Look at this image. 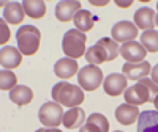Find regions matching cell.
I'll return each instance as SVG.
<instances>
[{
	"instance_id": "24",
	"label": "cell",
	"mask_w": 158,
	"mask_h": 132,
	"mask_svg": "<svg viewBox=\"0 0 158 132\" xmlns=\"http://www.w3.org/2000/svg\"><path fill=\"white\" fill-rule=\"evenodd\" d=\"M15 87H18V77L16 74L10 71V69H2V72H0V88H2L3 91L6 90H13Z\"/></svg>"
},
{
	"instance_id": "25",
	"label": "cell",
	"mask_w": 158,
	"mask_h": 132,
	"mask_svg": "<svg viewBox=\"0 0 158 132\" xmlns=\"http://www.w3.org/2000/svg\"><path fill=\"white\" fill-rule=\"evenodd\" d=\"M89 123H94L95 126H98L101 129V132H109V121L108 118L101 115V113H92L89 118H87Z\"/></svg>"
},
{
	"instance_id": "32",
	"label": "cell",
	"mask_w": 158,
	"mask_h": 132,
	"mask_svg": "<svg viewBox=\"0 0 158 132\" xmlns=\"http://www.w3.org/2000/svg\"><path fill=\"white\" fill-rule=\"evenodd\" d=\"M35 132H44V127H41V129H38V130H35Z\"/></svg>"
},
{
	"instance_id": "18",
	"label": "cell",
	"mask_w": 158,
	"mask_h": 132,
	"mask_svg": "<svg viewBox=\"0 0 158 132\" xmlns=\"http://www.w3.org/2000/svg\"><path fill=\"white\" fill-rule=\"evenodd\" d=\"M84 121H85V112L81 107H73L68 112H65L62 124L67 129H76V127H82Z\"/></svg>"
},
{
	"instance_id": "30",
	"label": "cell",
	"mask_w": 158,
	"mask_h": 132,
	"mask_svg": "<svg viewBox=\"0 0 158 132\" xmlns=\"http://www.w3.org/2000/svg\"><path fill=\"white\" fill-rule=\"evenodd\" d=\"M44 132H62L59 127H49V129H46L44 127Z\"/></svg>"
},
{
	"instance_id": "1",
	"label": "cell",
	"mask_w": 158,
	"mask_h": 132,
	"mask_svg": "<svg viewBox=\"0 0 158 132\" xmlns=\"http://www.w3.org/2000/svg\"><path fill=\"white\" fill-rule=\"evenodd\" d=\"M158 96V85L152 79L144 77L138 83L125 90V102L131 105H141L146 102H153L155 98Z\"/></svg>"
},
{
	"instance_id": "3",
	"label": "cell",
	"mask_w": 158,
	"mask_h": 132,
	"mask_svg": "<svg viewBox=\"0 0 158 132\" xmlns=\"http://www.w3.org/2000/svg\"><path fill=\"white\" fill-rule=\"evenodd\" d=\"M84 98L82 88L68 82H59L52 88V99L63 107H79L84 102Z\"/></svg>"
},
{
	"instance_id": "20",
	"label": "cell",
	"mask_w": 158,
	"mask_h": 132,
	"mask_svg": "<svg viewBox=\"0 0 158 132\" xmlns=\"http://www.w3.org/2000/svg\"><path fill=\"white\" fill-rule=\"evenodd\" d=\"M24 16H25V11H24L22 3H18V2L6 3V6L3 10V19L6 22H10V24H21L24 21Z\"/></svg>"
},
{
	"instance_id": "22",
	"label": "cell",
	"mask_w": 158,
	"mask_h": 132,
	"mask_svg": "<svg viewBox=\"0 0 158 132\" xmlns=\"http://www.w3.org/2000/svg\"><path fill=\"white\" fill-rule=\"evenodd\" d=\"M22 6L25 14L32 19H41L46 14V3L41 0H24Z\"/></svg>"
},
{
	"instance_id": "28",
	"label": "cell",
	"mask_w": 158,
	"mask_h": 132,
	"mask_svg": "<svg viewBox=\"0 0 158 132\" xmlns=\"http://www.w3.org/2000/svg\"><path fill=\"white\" fill-rule=\"evenodd\" d=\"M150 74H152V80H153V82L158 85V64L155 66V68H152Z\"/></svg>"
},
{
	"instance_id": "34",
	"label": "cell",
	"mask_w": 158,
	"mask_h": 132,
	"mask_svg": "<svg viewBox=\"0 0 158 132\" xmlns=\"http://www.w3.org/2000/svg\"><path fill=\"white\" fill-rule=\"evenodd\" d=\"M115 132H123V130H115Z\"/></svg>"
},
{
	"instance_id": "15",
	"label": "cell",
	"mask_w": 158,
	"mask_h": 132,
	"mask_svg": "<svg viewBox=\"0 0 158 132\" xmlns=\"http://www.w3.org/2000/svg\"><path fill=\"white\" fill-rule=\"evenodd\" d=\"M155 19H156V14L152 8H146L142 6L139 8L136 13H135V25L141 30H153L155 27Z\"/></svg>"
},
{
	"instance_id": "16",
	"label": "cell",
	"mask_w": 158,
	"mask_h": 132,
	"mask_svg": "<svg viewBox=\"0 0 158 132\" xmlns=\"http://www.w3.org/2000/svg\"><path fill=\"white\" fill-rule=\"evenodd\" d=\"M136 132H158V112L146 110L138 118V130Z\"/></svg>"
},
{
	"instance_id": "31",
	"label": "cell",
	"mask_w": 158,
	"mask_h": 132,
	"mask_svg": "<svg viewBox=\"0 0 158 132\" xmlns=\"http://www.w3.org/2000/svg\"><path fill=\"white\" fill-rule=\"evenodd\" d=\"M153 105H155V110L158 112V96L155 98V101H153Z\"/></svg>"
},
{
	"instance_id": "11",
	"label": "cell",
	"mask_w": 158,
	"mask_h": 132,
	"mask_svg": "<svg viewBox=\"0 0 158 132\" xmlns=\"http://www.w3.org/2000/svg\"><path fill=\"white\" fill-rule=\"evenodd\" d=\"M150 71H152V66L147 60L141 63H125L122 66V72L128 80H141V79L147 77Z\"/></svg>"
},
{
	"instance_id": "21",
	"label": "cell",
	"mask_w": 158,
	"mask_h": 132,
	"mask_svg": "<svg viewBox=\"0 0 158 132\" xmlns=\"http://www.w3.org/2000/svg\"><path fill=\"white\" fill-rule=\"evenodd\" d=\"M10 99L16 105H19V107L21 105H27L33 99V91L32 88L25 87V85H18L10 91Z\"/></svg>"
},
{
	"instance_id": "14",
	"label": "cell",
	"mask_w": 158,
	"mask_h": 132,
	"mask_svg": "<svg viewBox=\"0 0 158 132\" xmlns=\"http://www.w3.org/2000/svg\"><path fill=\"white\" fill-rule=\"evenodd\" d=\"M139 115L141 113H139L138 105H131V104H127V102L120 104L115 109V120L120 124H125V126H130L135 121H138Z\"/></svg>"
},
{
	"instance_id": "8",
	"label": "cell",
	"mask_w": 158,
	"mask_h": 132,
	"mask_svg": "<svg viewBox=\"0 0 158 132\" xmlns=\"http://www.w3.org/2000/svg\"><path fill=\"white\" fill-rule=\"evenodd\" d=\"M111 35L115 43L125 44L130 41H135V38L138 36V27L130 21H120L112 27Z\"/></svg>"
},
{
	"instance_id": "4",
	"label": "cell",
	"mask_w": 158,
	"mask_h": 132,
	"mask_svg": "<svg viewBox=\"0 0 158 132\" xmlns=\"http://www.w3.org/2000/svg\"><path fill=\"white\" fill-rule=\"evenodd\" d=\"M16 39H18V49L21 50L22 55H33L40 49V39H41V33L36 27L32 25H22V27L16 32Z\"/></svg>"
},
{
	"instance_id": "7",
	"label": "cell",
	"mask_w": 158,
	"mask_h": 132,
	"mask_svg": "<svg viewBox=\"0 0 158 132\" xmlns=\"http://www.w3.org/2000/svg\"><path fill=\"white\" fill-rule=\"evenodd\" d=\"M63 107L56 101L52 102H44L38 112V120L48 127H59L63 121Z\"/></svg>"
},
{
	"instance_id": "10",
	"label": "cell",
	"mask_w": 158,
	"mask_h": 132,
	"mask_svg": "<svg viewBox=\"0 0 158 132\" xmlns=\"http://www.w3.org/2000/svg\"><path fill=\"white\" fill-rule=\"evenodd\" d=\"M146 54L147 50L144 49V46L136 41H130L120 46V55L127 60V63H141L146 60Z\"/></svg>"
},
{
	"instance_id": "6",
	"label": "cell",
	"mask_w": 158,
	"mask_h": 132,
	"mask_svg": "<svg viewBox=\"0 0 158 132\" xmlns=\"http://www.w3.org/2000/svg\"><path fill=\"white\" fill-rule=\"evenodd\" d=\"M103 71L95 64H87L77 72L79 87L85 91H95L103 83Z\"/></svg>"
},
{
	"instance_id": "26",
	"label": "cell",
	"mask_w": 158,
	"mask_h": 132,
	"mask_svg": "<svg viewBox=\"0 0 158 132\" xmlns=\"http://www.w3.org/2000/svg\"><path fill=\"white\" fill-rule=\"evenodd\" d=\"M79 132H101V129L98 127V126H95L94 123H85L81 129H79Z\"/></svg>"
},
{
	"instance_id": "23",
	"label": "cell",
	"mask_w": 158,
	"mask_h": 132,
	"mask_svg": "<svg viewBox=\"0 0 158 132\" xmlns=\"http://www.w3.org/2000/svg\"><path fill=\"white\" fill-rule=\"evenodd\" d=\"M141 44L144 46L147 52H158V32L155 30H149V32H144L141 35Z\"/></svg>"
},
{
	"instance_id": "2",
	"label": "cell",
	"mask_w": 158,
	"mask_h": 132,
	"mask_svg": "<svg viewBox=\"0 0 158 132\" xmlns=\"http://www.w3.org/2000/svg\"><path fill=\"white\" fill-rule=\"evenodd\" d=\"M120 54V47L112 38H101L85 52V60L90 64H101L104 61H112Z\"/></svg>"
},
{
	"instance_id": "27",
	"label": "cell",
	"mask_w": 158,
	"mask_h": 132,
	"mask_svg": "<svg viewBox=\"0 0 158 132\" xmlns=\"http://www.w3.org/2000/svg\"><path fill=\"white\" fill-rule=\"evenodd\" d=\"M10 39V30L5 29V22H2V43L8 41Z\"/></svg>"
},
{
	"instance_id": "5",
	"label": "cell",
	"mask_w": 158,
	"mask_h": 132,
	"mask_svg": "<svg viewBox=\"0 0 158 132\" xmlns=\"http://www.w3.org/2000/svg\"><path fill=\"white\" fill-rule=\"evenodd\" d=\"M85 43H87L85 33L79 32L76 29H71L63 35V39H62L63 54L73 60L81 58L85 54Z\"/></svg>"
},
{
	"instance_id": "33",
	"label": "cell",
	"mask_w": 158,
	"mask_h": 132,
	"mask_svg": "<svg viewBox=\"0 0 158 132\" xmlns=\"http://www.w3.org/2000/svg\"><path fill=\"white\" fill-rule=\"evenodd\" d=\"M155 22H156V25H158V14H156V19H155Z\"/></svg>"
},
{
	"instance_id": "12",
	"label": "cell",
	"mask_w": 158,
	"mask_h": 132,
	"mask_svg": "<svg viewBox=\"0 0 158 132\" xmlns=\"http://www.w3.org/2000/svg\"><path fill=\"white\" fill-rule=\"evenodd\" d=\"M22 63V54L18 47L5 46L0 50V64L3 69H15Z\"/></svg>"
},
{
	"instance_id": "9",
	"label": "cell",
	"mask_w": 158,
	"mask_h": 132,
	"mask_svg": "<svg viewBox=\"0 0 158 132\" xmlns=\"http://www.w3.org/2000/svg\"><path fill=\"white\" fill-rule=\"evenodd\" d=\"M127 85H128V79L123 74H118V72L109 74L103 80V88H104V91H106V95H109L112 98L120 96L127 90Z\"/></svg>"
},
{
	"instance_id": "17",
	"label": "cell",
	"mask_w": 158,
	"mask_h": 132,
	"mask_svg": "<svg viewBox=\"0 0 158 132\" xmlns=\"http://www.w3.org/2000/svg\"><path fill=\"white\" fill-rule=\"evenodd\" d=\"M54 72L57 77L60 79H71L76 72H79V66H77V61L73 60V58H60L56 66H54Z\"/></svg>"
},
{
	"instance_id": "29",
	"label": "cell",
	"mask_w": 158,
	"mask_h": 132,
	"mask_svg": "<svg viewBox=\"0 0 158 132\" xmlns=\"http://www.w3.org/2000/svg\"><path fill=\"white\" fill-rule=\"evenodd\" d=\"M118 6H122V8H127L128 5H131V2H120V0H117V2H115Z\"/></svg>"
},
{
	"instance_id": "13",
	"label": "cell",
	"mask_w": 158,
	"mask_h": 132,
	"mask_svg": "<svg viewBox=\"0 0 158 132\" xmlns=\"http://www.w3.org/2000/svg\"><path fill=\"white\" fill-rule=\"evenodd\" d=\"M81 11V3L76 0H63L56 6V17L60 22H70L74 19L76 13Z\"/></svg>"
},
{
	"instance_id": "19",
	"label": "cell",
	"mask_w": 158,
	"mask_h": 132,
	"mask_svg": "<svg viewBox=\"0 0 158 132\" xmlns=\"http://www.w3.org/2000/svg\"><path fill=\"white\" fill-rule=\"evenodd\" d=\"M98 21L97 16H94L89 10H81V11H77L76 13V16L73 19L74 25H76V30L79 32H89L92 30V27H94V24Z\"/></svg>"
}]
</instances>
